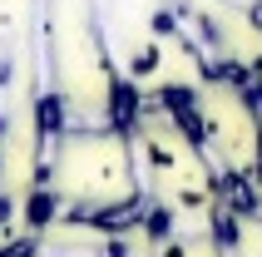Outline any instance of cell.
Returning a JSON list of instances; mask_svg holds the SVG:
<instances>
[{"instance_id": "3", "label": "cell", "mask_w": 262, "mask_h": 257, "mask_svg": "<svg viewBox=\"0 0 262 257\" xmlns=\"http://www.w3.org/2000/svg\"><path fill=\"white\" fill-rule=\"evenodd\" d=\"M154 70H159V45H144V50L134 55V79H139V74H154Z\"/></svg>"}, {"instance_id": "1", "label": "cell", "mask_w": 262, "mask_h": 257, "mask_svg": "<svg viewBox=\"0 0 262 257\" xmlns=\"http://www.w3.org/2000/svg\"><path fill=\"white\" fill-rule=\"evenodd\" d=\"M55 213H59V198L50 193V188H35V193L25 198V223H30V232L50 228V223H55Z\"/></svg>"}, {"instance_id": "2", "label": "cell", "mask_w": 262, "mask_h": 257, "mask_svg": "<svg viewBox=\"0 0 262 257\" xmlns=\"http://www.w3.org/2000/svg\"><path fill=\"white\" fill-rule=\"evenodd\" d=\"M59 128H64V99H59V94H45V99L35 104V134L50 139V134H59Z\"/></svg>"}]
</instances>
